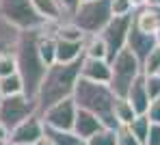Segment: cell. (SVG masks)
<instances>
[{
    "mask_svg": "<svg viewBox=\"0 0 160 145\" xmlns=\"http://www.w3.org/2000/svg\"><path fill=\"white\" fill-rule=\"evenodd\" d=\"M43 32L41 28H30V30H20L18 43L13 48L15 54V65H18V74L22 78L24 85V95L30 100H37V91L39 85L46 76L48 65L39 57V37Z\"/></svg>",
    "mask_w": 160,
    "mask_h": 145,
    "instance_id": "1",
    "label": "cell"
},
{
    "mask_svg": "<svg viewBox=\"0 0 160 145\" xmlns=\"http://www.w3.org/2000/svg\"><path fill=\"white\" fill-rule=\"evenodd\" d=\"M80 65H82V57L72 61V63L48 65L46 76H43L39 91H37V113H43L52 104L74 95V87L80 78Z\"/></svg>",
    "mask_w": 160,
    "mask_h": 145,
    "instance_id": "2",
    "label": "cell"
},
{
    "mask_svg": "<svg viewBox=\"0 0 160 145\" xmlns=\"http://www.w3.org/2000/svg\"><path fill=\"white\" fill-rule=\"evenodd\" d=\"M74 102L78 108H84L89 113L100 117L102 126L104 128H110V130H117L119 123L115 119V113H112V106H115V93L112 89L104 85V82H93V80H87L80 76L76 87H74Z\"/></svg>",
    "mask_w": 160,
    "mask_h": 145,
    "instance_id": "3",
    "label": "cell"
},
{
    "mask_svg": "<svg viewBox=\"0 0 160 145\" xmlns=\"http://www.w3.org/2000/svg\"><path fill=\"white\" fill-rule=\"evenodd\" d=\"M110 0H80L78 9L69 15V22H74L87 37L100 35L104 26L110 22Z\"/></svg>",
    "mask_w": 160,
    "mask_h": 145,
    "instance_id": "4",
    "label": "cell"
},
{
    "mask_svg": "<svg viewBox=\"0 0 160 145\" xmlns=\"http://www.w3.org/2000/svg\"><path fill=\"white\" fill-rule=\"evenodd\" d=\"M110 69H112V76H110V85L108 87L112 89V93L117 98H126L130 85L134 82V78L143 72L141 61L134 57V52L128 50V48H123L110 61Z\"/></svg>",
    "mask_w": 160,
    "mask_h": 145,
    "instance_id": "5",
    "label": "cell"
},
{
    "mask_svg": "<svg viewBox=\"0 0 160 145\" xmlns=\"http://www.w3.org/2000/svg\"><path fill=\"white\" fill-rule=\"evenodd\" d=\"M0 15L20 30L41 28L48 24L37 13L32 0H0Z\"/></svg>",
    "mask_w": 160,
    "mask_h": 145,
    "instance_id": "6",
    "label": "cell"
},
{
    "mask_svg": "<svg viewBox=\"0 0 160 145\" xmlns=\"http://www.w3.org/2000/svg\"><path fill=\"white\" fill-rule=\"evenodd\" d=\"M37 113V100H30L24 93L18 95H2L0 100V123L11 132L15 126H20L24 119Z\"/></svg>",
    "mask_w": 160,
    "mask_h": 145,
    "instance_id": "7",
    "label": "cell"
},
{
    "mask_svg": "<svg viewBox=\"0 0 160 145\" xmlns=\"http://www.w3.org/2000/svg\"><path fill=\"white\" fill-rule=\"evenodd\" d=\"M130 26H132V15H119V18H115V15H112V18H110V22L104 26V30L100 32V37L104 39L106 50H108V57H106L108 63L117 57L123 48H126Z\"/></svg>",
    "mask_w": 160,
    "mask_h": 145,
    "instance_id": "8",
    "label": "cell"
},
{
    "mask_svg": "<svg viewBox=\"0 0 160 145\" xmlns=\"http://www.w3.org/2000/svg\"><path fill=\"white\" fill-rule=\"evenodd\" d=\"M76 102L74 98H65L61 102L52 104L50 108H46L41 115L43 126H50V128H58V130H72L74 128V119H76Z\"/></svg>",
    "mask_w": 160,
    "mask_h": 145,
    "instance_id": "9",
    "label": "cell"
},
{
    "mask_svg": "<svg viewBox=\"0 0 160 145\" xmlns=\"http://www.w3.org/2000/svg\"><path fill=\"white\" fill-rule=\"evenodd\" d=\"M41 137H43V121H41L39 113L30 115L9 132V139L15 145H35Z\"/></svg>",
    "mask_w": 160,
    "mask_h": 145,
    "instance_id": "10",
    "label": "cell"
},
{
    "mask_svg": "<svg viewBox=\"0 0 160 145\" xmlns=\"http://www.w3.org/2000/svg\"><path fill=\"white\" fill-rule=\"evenodd\" d=\"M80 76H82V78H87V80H93V82H104V85H110L112 69H110V63H108L106 58L82 57Z\"/></svg>",
    "mask_w": 160,
    "mask_h": 145,
    "instance_id": "11",
    "label": "cell"
},
{
    "mask_svg": "<svg viewBox=\"0 0 160 145\" xmlns=\"http://www.w3.org/2000/svg\"><path fill=\"white\" fill-rule=\"evenodd\" d=\"M126 48L128 50H132L134 57L141 61V65H143V61L147 58V54L156 48V37L154 35H147V32H141L138 28H134V24L130 26V32H128V43H126Z\"/></svg>",
    "mask_w": 160,
    "mask_h": 145,
    "instance_id": "12",
    "label": "cell"
},
{
    "mask_svg": "<svg viewBox=\"0 0 160 145\" xmlns=\"http://www.w3.org/2000/svg\"><path fill=\"white\" fill-rule=\"evenodd\" d=\"M126 100L132 104V108L136 111V115H145V113H147V108H149V102H152V100H149V93H147L145 74H143V72L134 78V82L130 85Z\"/></svg>",
    "mask_w": 160,
    "mask_h": 145,
    "instance_id": "13",
    "label": "cell"
},
{
    "mask_svg": "<svg viewBox=\"0 0 160 145\" xmlns=\"http://www.w3.org/2000/svg\"><path fill=\"white\" fill-rule=\"evenodd\" d=\"M104 126H102V121H100V117L93 115V113H89V111H84V108H78L76 111V119H74V132L78 134L80 139H89V137H93L95 132H100Z\"/></svg>",
    "mask_w": 160,
    "mask_h": 145,
    "instance_id": "14",
    "label": "cell"
},
{
    "mask_svg": "<svg viewBox=\"0 0 160 145\" xmlns=\"http://www.w3.org/2000/svg\"><path fill=\"white\" fill-rule=\"evenodd\" d=\"M132 24L134 28H138L141 32H147V35H156L160 28V18L158 13L154 11L152 4L147 7H141V9H134L132 13Z\"/></svg>",
    "mask_w": 160,
    "mask_h": 145,
    "instance_id": "15",
    "label": "cell"
},
{
    "mask_svg": "<svg viewBox=\"0 0 160 145\" xmlns=\"http://www.w3.org/2000/svg\"><path fill=\"white\" fill-rule=\"evenodd\" d=\"M80 57H84V41L56 39V63H72Z\"/></svg>",
    "mask_w": 160,
    "mask_h": 145,
    "instance_id": "16",
    "label": "cell"
},
{
    "mask_svg": "<svg viewBox=\"0 0 160 145\" xmlns=\"http://www.w3.org/2000/svg\"><path fill=\"white\" fill-rule=\"evenodd\" d=\"M32 4H35L37 13L46 22H61L63 15H65V11H63L58 0H32Z\"/></svg>",
    "mask_w": 160,
    "mask_h": 145,
    "instance_id": "17",
    "label": "cell"
},
{
    "mask_svg": "<svg viewBox=\"0 0 160 145\" xmlns=\"http://www.w3.org/2000/svg\"><path fill=\"white\" fill-rule=\"evenodd\" d=\"M43 134L54 145H84V139H80L74 130H58V128L43 126Z\"/></svg>",
    "mask_w": 160,
    "mask_h": 145,
    "instance_id": "18",
    "label": "cell"
},
{
    "mask_svg": "<svg viewBox=\"0 0 160 145\" xmlns=\"http://www.w3.org/2000/svg\"><path fill=\"white\" fill-rule=\"evenodd\" d=\"M112 113L119 126H128L136 117V111L132 108V104L126 100V98H115V106H112Z\"/></svg>",
    "mask_w": 160,
    "mask_h": 145,
    "instance_id": "19",
    "label": "cell"
},
{
    "mask_svg": "<svg viewBox=\"0 0 160 145\" xmlns=\"http://www.w3.org/2000/svg\"><path fill=\"white\" fill-rule=\"evenodd\" d=\"M84 57L89 58H106L108 57V50H106V43L100 35H89L84 39Z\"/></svg>",
    "mask_w": 160,
    "mask_h": 145,
    "instance_id": "20",
    "label": "cell"
},
{
    "mask_svg": "<svg viewBox=\"0 0 160 145\" xmlns=\"http://www.w3.org/2000/svg\"><path fill=\"white\" fill-rule=\"evenodd\" d=\"M0 93L2 95H18V93H24V85H22V78L20 74H11V76H4L0 78Z\"/></svg>",
    "mask_w": 160,
    "mask_h": 145,
    "instance_id": "21",
    "label": "cell"
},
{
    "mask_svg": "<svg viewBox=\"0 0 160 145\" xmlns=\"http://www.w3.org/2000/svg\"><path fill=\"white\" fill-rule=\"evenodd\" d=\"M149 126H152V121H149V117L147 115H136L128 123V128H130V132H132L134 137L141 141V143L145 145V139H147V132H149Z\"/></svg>",
    "mask_w": 160,
    "mask_h": 145,
    "instance_id": "22",
    "label": "cell"
},
{
    "mask_svg": "<svg viewBox=\"0 0 160 145\" xmlns=\"http://www.w3.org/2000/svg\"><path fill=\"white\" fill-rule=\"evenodd\" d=\"M84 145H117V134L110 128H102L100 132H95L93 137H89Z\"/></svg>",
    "mask_w": 160,
    "mask_h": 145,
    "instance_id": "23",
    "label": "cell"
},
{
    "mask_svg": "<svg viewBox=\"0 0 160 145\" xmlns=\"http://www.w3.org/2000/svg\"><path fill=\"white\" fill-rule=\"evenodd\" d=\"M143 74L145 76H149V74H158L160 72V46H156L149 54H147V58L143 61Z\"/></svg>",
    "mask_w": 160,
    "mask_h": 145,
    "instance_id": "24",
    "label": "cell"
},
{
    "mask_svg": "<svg viewBox=\"0 0 160 145\" xmlns=\"http://www.w3.org/2000/svg\"><path fill=\"white\" fill-rule=\"evenodd\" d=\"M18 72V65H15V54L13 52H0V78L4 76H11Z\"/></svg>",
    "mask_w": 160,
    "mask_h": 145,
    "instance_id": "25",
    "label": "cell"
},
{
    "mask_svg": "<svg viewBox=\"0 0 160 145\" xmlns=\"http://www.w3.org/2000/svg\"><path fill=\"white\" fill-rule=\"evenodd\" d=\"M115 134H117V145H143L132 132H130L128 126H119V128L115 130Z\"/></svg>",
    "mask_w": 160,
    "mask_h": 145,
    "instance_id": "26",
    "label": "cell"
},
{
    "mask_svg": "<svg viewBox=\"0 0 160 145\" xmlns=\"http://www.w3.org/2000/svg\"><path fill=\"white\" fill-rule=\"evenodd\" d=\"M110 11H112L115 18H119V15H132L134 7L130 0H110Z\"/></svg>",
    "mask_w": 160,
    "mask_h": 145,
    "instance_id": "27",
    "label": "cell"
},
{
    "mask_svg": "<svg viewBox=\"0 0 160 145\" xmlns=\"http://www.w3.org/2000/svg\"><path fill=\"white\" fill-rule=\"evenodd\" d=\"M145 85H147L149 100L160 98V74H149V76H145Z\"/></svg>",
    "mask_w": 160,
    "mask_h": 145,
    "instance_id": "28",
    "label": "cell"
},
{
    "mask_svg": "<svg viewBox=\"0 0 160 145\" xmlns=\"http://www.w3.org/2000/svg\"><path fill=\"white\" fill-rule=\"evenodd\" d=\"M145 115L149 117L152 123H160V98H156V100L149 102V108H147Z\"/></svg>",
    "mask_w": 160,
    "mask_h": 145,
    "instance_id": "29",
    "label": "cell"
},
{
    "mask_svg": "<svg viewBox=\"0 0 160 145\" xmlns=\"http://www.w3.org/2000/svg\"><path fill=\"white\" fill-rule=\"evenodd\" d=\"M145 145H160V123H152V126H149Z\"/></svg>",
    "mask_w": 160,
    "mask_h": 145,
    "instance_id": "30",
    "label": "cell"
},
{
    "mask_svg": "<svg viewBox=\"0 0 160 145\" xmlns=\"http://www.w3.org/2000/svg\"><path fill=\"white\" fill-rule=\"evenodd\" d=\"M61 2V7H63V11H65V15H72L76 9H78L80 0H58Z\"/></svg>",
    "mask_w": 160,
    "mask_h": 145,
    "instance_id": "31",
    "label": "cell"
},
{
    "mask_svg": "<svg viewBox=\"0 0 160 145\" xmlns=\"http://www.w3.org/2000/svg\"><path fill=\"white\" fill-rule=\"evenodd\" d=\"M130 2H132L134 9H141V7H147L149 4V0H130Z\"/></svg>",
    "mask_w": 160,
    "mask_h": 145,
    "instance_id": "32",
    "label": "cell"
},
{
    "mask_svg": "<svg viewBox=\"0 0 160 145\" xmlns=\"http://www.w3.org/2000/svg\"><path fill=\"white\" fill-rule=\"evenodd\" d=\"M35 145H54V143L50 141V139H48V137H46V134H43V137H41V139H39V141H37Z\"/></svg>",
    "mask_w": 160,
    "mask_h": 145,
    "instance_id": "33",
    "label": "cell"
},
{
    "mask_svg": "<svg viewBox=\"0 0 160 145\" xmlns=\"http://www.w3.org/2000/svg\"><path fill=\"white\" fill-rule=\"evenodd\" d=\"M7 137H9V132H7V128L0 123V141H2V139H7Z\"/></svg>",
    "mask_w": 160,
    "mask_h": 145,
    "instance_id": "34",
    "label": "cell"
},
{
    "mask_svg": "<svg viewBox=\"0 0 160 145\" xmlns=\"http://www.w3.org/2000/svg\"><path fill=\"white\" fill-rule=\"evenodd\" d=\"M0 145H15V143H13L9 137H7V139H2V141H0Z\"/></svg>",
    "mask_w": 160,
    "mask_h": 145,
    "instance_id": "35",
    "label": "cell"
},
{
    "mask_svg": "<svg viewBox=\"0 0 160 145\" xmlns=\"http://www.w3.org/2000/svg\"><path fill=\"white\" fill-rule=\"evenodd\" d=\"M154 37H156V46H160V28H158V32H156Z\"/></svg>",
    "mask_w": 160,
    "mask_h": 145,
    "instance_id": "36",
    "label": "cell"
},
{
    "mask_svg": "<svg viewBox=\"0 0 160 145\" xmlns=\"http://www.w3.org/2000/svg\"><path fill=\"white\" fill-rule=\"evenodd\" d=\"M152 7H154V11L158 13V18H160V7H158V4H152Z\"/></svg>",
    "mask_w": 160,
    "mask_h": 145,
    "instance_id": "37",
    "label": "cell"
},
{
    "mask_svg": "<svg viewBox=\"0 0 160 145\" xmlns=\"http://www.w3.org/2000/svg\"><path fill=\"white\" fill-rule=\"evenodd\" d=\"M149 4H158L160 7V0H149Z\"/></svg>",
    "mask_w": 160,
    "mask_h": 145,
    "instance_id": "38",
    "label": "cell"
},
{
    "mask_svg": "<svg viewBox=\"0 0 160 145\" xmlns=\"http://www.w3.org/2000/svg\"><path fill=\"white\" fill-rule=\"evenodd\" d=\"M0 100H2V93H0Z\"/></svg>",
    "mask_w": 160,
    "mask_h": 145,
    "instance_id": "39",
    "label": "cell"
},
{
    "mask_svg": "<svg viewBox=\"0 0 160 145\" xmlns=\"http://www.w3.org/2000/svg\"><path fill=\"white\" fill-rule=\"evenodd\" d=\"M158 74H160V72H158Z\"/></svg>",
    "mask_w": 160,
    "mask_h": 145,
    "instance_id": "40",
    "label": "cell"
}]
</instances>
